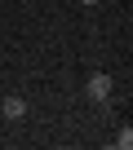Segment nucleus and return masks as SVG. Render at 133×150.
I'll return each mask as SVG.
<instances>
[{
  "label": "nucleus",
  "mask_w": 133,
  "mask_h": 150,
  "mask_svg": "<svg viewBox=\"0 0 133 150\" xmlns=\"http://www.w3.org/2000/svg\"><path fill=\"white\" fill-rule=\"evenodd\" d=\"M84 93H89V102H107L111 97V75L107 71H93L89 80H84Z\"/></svg>",
  "instance_id": "1"
},
{
  "label": "nucleus",
  "mask_w": 133,
  "mask_h": 150,
  "mask_svg": "<svg viewBox=\"0 0 133 150\" xmlns=\"http://www.w3.org/2000/svg\"><path fill=\"white\" fill-rule=\"evenodd\" d=\"M0 115H5V119H22L27 115V102L22 97H0Z\"/></svg>",
  "instance_id": "2"
},
{
  "label": "nucleus",
  "mask_w": 133,
  "mask_h": 150,
  "mask_svg": "<svg viewBox=\"0 0 133 150\" xmlns=\"http://www.w3.org/2000/svg\"><path fill=\"white\" fill-rule=\"evenodd\" d=\"M129 146H133V128H129V124H124V128H120V132H115V150H129Z\"/></svg>",
  "instance_id": "3"
},
{
  "label": "nucleus",
  "mask_w": 133,
  "mask_h": 150,
  "mask_svg": "<svg viewBox=\"0 0 133 150\" xmlns=\"http://www.w3.org/2000/svg\"><path fill=\"white\" fill-rule=\"evenodd\" d=\"M80 5H89V9H93V5H98V0H80Z\"/></svg>",
  "instance_id": "4"
}]
</instances>
